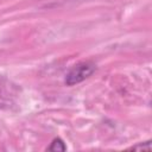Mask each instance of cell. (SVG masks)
Segmentation results:
<instances>
[{
  "mask_svg": "<svg viewBox=\"0 0 152 152\" xmlns=\"http://www.w3.org/2000/svg\"><path fill=\"white\" fill-rule=\"evenodd\" d=\"M66 150V145L64 144V141L61 138H55L50 146H48V151H53V152H62Z\"/></svg>",
  "mask_w": 152,
  "mask_h": 152,
  "instance_id": "7a4b0ae2",
  "label": "cell"
},
{
  "mask_svg": "<svg viewBox=\"0 0 152 152\" xmlns=\"http://www.w3.org/2000/svg\"><path fill=\"white\" fill-rule=\"evenodd\" d=\"M96 66L93 62L89 61H84V62H80L77 64H75L65 75L64 77V83L69 87L78 84L81 82H83L86 78H88L89 76H91L95 71Z\"/></svg>",
  "mask_w": 152,
  "mask_h": 152,
  "instance_id": "6da1fadb",
  "label": "cell"
},
{
  "mask_svg": "<svg viewBox=\"0 0 152 152\" xmlns=\"http://www.w3.org/2000/svg\"><path fill=\"white\" fill-rule=\"evenodd\" d=\"M128 150H131V151H138V150H139V151H140V150H146V151H148V150H151V142H150V141L139 142V144H135V145L128 147Z\"/></svg>",
  "mask_w": 152,
  "mask_h": 152,
  "instance_id": "3957f363",
  "label": "cell"
}]
</instances>
